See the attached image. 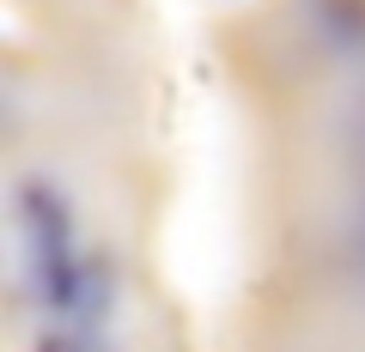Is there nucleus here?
I'll return each mask as SVG.
<instances>
[]
</instances>
